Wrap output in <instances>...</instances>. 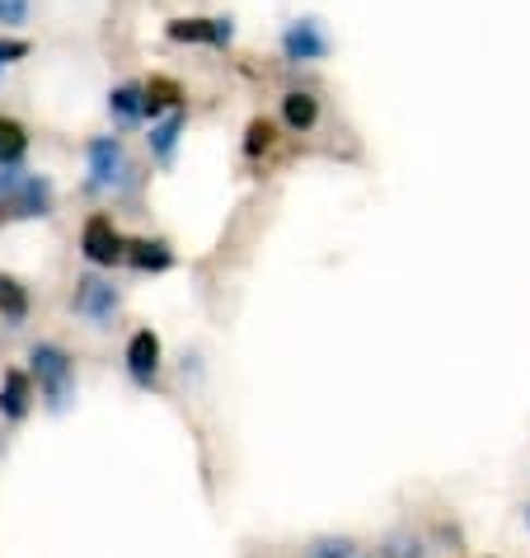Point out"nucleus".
<instances>
[{
    "label": "nucleus",
    "mask_w": 530,
    "mask_h": 558,
    "mask_svg": "<svg viewBox=\"0 0 530 558\" xmlns=\"http://www.w3.org/2000/svg\"><path fill=\"white\" fill-rule=\"evenodd\" d=\"M521 517H526V531H530V507H526V511H521Z\"/></svg>",
    "instance_id": "nucleus-22"
},
{
    "label": "nucleus",
    "mask_w": 530,
    "mask_h": 558,
    "mask_svg": "<svg viewBox=\"0 0 530 558\" xmlns=\"http://www.w3.org/2000/svg\"><path fill=\"white\" fill-rule=\"evenodd\" d=\"M57 211V183L38 169L10 165L0 169V226L14 221H48Z\"/></svg>",
    "instance_id": "nucleus-2"
},
{
    "label": "nucleus",
    "mask_w": 530,
    "mask_h": 558,
    "mask_svg": "<svg viewBox=\"0 0 530 558\" xmlns=\"http://www.w3.org/2000/svg\"><path fill=\"white\" fill-rule=\"evenodd\" d=\"M169 43H183V48H230L236 43V20L230 14H179V20L165 24Z\"/></svg>",
    "instance_id": "nucleus-6"
},
{
    "label": "nucleus",
    "mask_w": 530,
    "mask_h": 558,
    "mask_svg": "<svg viewBox=\"0 0 530 558\" xmlns=\"http://www.w3.org/2000/svg\"><path fill=\"white\" fill-rule=\"evenodd\" d=\"M71 310H75V315H81L85 324H95V329H108V324L118 319V310H122V291H118L113 277L85 272V277H75Z\"/></svg>",
    "instance_id": "nucleus-4"
},
{
    "label": "nucleus",
    "mask_w": 530,
    "mask_h": 558,
    "mask_svg": "<svg viewBox=\"0 0 530 558\" xmlns=\"http://www.w3.org/2000/svg\"><path fill=\"white\" fill-rule=\"evenodd\" d=\"M142 99H146V118H165L189 104V89L174 75H150V81H142Z\"/></svg>",
    "instance_id": "nucleus-13"
},
{
    "label": "nucleus",
    "mask_w": 530,
    "mask_h": 558,
    "mask_svg": "<svg viewBox=\"0 0 530 558\" xmlns=\"http://www.w3.org/2000/svg\"><path fill=\"white\" fill-rule=\"evenodd\" d=\"M38 404V390H34V376L20 366H10L0 376V423H24Z\"/></svg>",
    "instance_id": "nucleus-9"
},
{
    "label": "nucleus",
    "mask_w": 530,
    "mask_h": 558,
    "mask_svg": "<svg viewBox=\"0 0 530 558\" xmlns=\"http://www.w3.org/2000/svg\"><path fill=\"white\" fill-rule=\"evenodd\" d=\"M122 250H128V235H122L118 221L108 211H95L81 226V254H85L89 268H118Z\"/></svg>",
    "instance_id": "nucleus-7"
},
{
    "label": "nucleus",
    "mask_w": 530,
    "mask_h": 558,
    "mask_svg": "<svg viewBox=\"0 0 530 558\" xmlns=\"http://www.w3.org/2000/svg\"><path fill=\"white\" fill-rule=\"evenodd\" d=\"M28 10H34V5H28V0H0V28H5V34H10V28L28 24Z\"/></svg>",
    "instance_id": "nucleus-20"
},
{
    "label": "nucleus",
    "mask_w": 530,
    "mask_h": 558,
    "mask_svg": "<svg viewBox=\"0 0 530 558\" xmlns=\"http://www.w3.org/2000/svg\"><path fill=\"white\" fill-rule=\"evenodd\" d=\"M142 165L132 160V150L122 136H89L85 142V193L108 197V203H132L142 193Z\"/></svg>",
    "instance_id": "nucleus-1"
},
{
    "label": "nucleus",
    "mask_w": 530,
    "mask_h": 558,
    "mask_svg": "<svg viewBox=\"0 0 530 558\" xmlns=\"http://www.w3.org/2000/svg\"><path fill=\"white\" fill-rule=\"evenodd\" d=\"M122 263H128L132 272H169L179 258H174V250H169V240L136 235V240H128V250H122Z\"/></svg>",
    "instance_id": "nucleus-12"
},
{
    "label": "nucleus",
    "mask_w": 530,
    "mask_h": 558,
    "mask_svg": "<svg viewBox=\"0 0 530 558\" xmlns=\"http://www.w3.org/2000/svg\"><path fill=\"white\" fill-rule=\"evenodd\" d=\"M277 108H282V128L291 132V136H310L320 128V118H324V104H320V95L315 89H282V99H277Z\"/></svg>",
    "instance_id": "nucleus-10"
},
{
    "label": "nucleus",
    "mask_w": 530,
    "mask_h": 558,
    "mask_svg": "<svg viewBox=\"0 0 530 558\" xmlns=\"http://www.w3.org/2000/svg\"><path fill=\"white\" fill-rule=\"evenodd\" d=\"M277 48H282L287 66H320V61L334 52V38L315 14H301V20H291L282 28V43H277Z\"/></svg>",
    "instance_id": "nucleus-5"
},
{
    "label": "nucleus",
    "mask_w": 530,
    "mask_h": 558,
    "mask_svg": "<svg viewBox=\"0 0 530 558\" xmlns=\"http://www.w3.org/2000/svg\"><path fill=\"white\" fill-rule=\"evenodd\" d=\"M108 118H113L118 128H136V122H146L142 81H122V85L108 89Z\"/></svg>",
    "instance_id": "nucleus-14"
},
{
    "label": "nucleus",
    "mask_w": 530,
    "mask_h": 558,
    "mask_svg": "<svg viewBox=\"0 0 530 558\" xmlns=\"http://www.w3.org/2000/svg\"><path fill=\"white\" fill-rule=\"evenodd\" d=\"M122 362H128V376L136 390H150L155 380H160V366H165V343L155 329H136L128 338V348H122Z\"/></svg>",
    "instance_id": "nucleus-8"
},
{
    "label": "nucleus",
    "mask_w": 530,
    "mask_h": 558,
    "mask_svg": "<svg viewBox=\"0 0 530 558\" xmlns=\"http://www.w3.org/2000/svg\"><path fill=\"white\" fill-rule=\"evenodd\" d=\"M28 315H34L28 287L20 282V277L0 272V324H5V329H20V324H28Z\"/></svg>",
    "instance_id": "nucleus-15"
},
{
    "label": "nucleus",
    "mask_w": 530,
    "mask_h": 558,
    "mask_svg": "<svg viewBox=\"0 0 530 558\" xmlns=\"http://www.w3.org/2000/svg\"><path fill=\"white\" fill-rule=\"evenodd\" d=\"M28 52H34V43H28V38L0 34V75H5L10 66H20V61H28Z\"/></svg>",
    "instance_id": "nucleus-19"
},
{
    "label": "nucleus",
    "mask_w": 530,
    "mask_h": 558,
    "mask_svg": "<svg viewBox=\"0 0 530 558\" xmlns=\"http://www.w3.org/2000/svg\"><path fill=\"white\" fill-rule=\"evenodd\" d=\"M277 146H282V128H277L273 118H249V128H244V155L249 160H268Z\"/></svg>",
    "instance_id": "nucleus-16"
},
{
    "label": "nucleus",
    "mask_w": 530,
    "mask_h": 558,
    "mask_svg": "<svg viewBox=\"0 0 530 558\" xmlns=\"http://www.w3.org/2000/svg\"><path fill=\"white\" fill-rule=\"evenodd\" d=\"M352 558H385V554H352Z\"/></svg>",
    "instance_id": "nucleus-21"
},
{
    "label": "nucleus",
    "mask_w": 530,
    "mask_h": 558,
    "mask_svg": "<svg viewBox=\"0 0 530 558\" xmlns=\"http://www.w3.org/2000/svg\"><path fill=\"white\" fill-rule=\"evenodd\" d=\"M24 155H28V128L20 118L0 113V169L24 165Z\"/></svg>",
    "instance_id": "nucleus-17"
},
{
    "label": "nucleus",
    "mask_w": 530,
    "mask_h": 558,
    "mask_svg": "<svg viewBox=\"0 0 530 558\" xmlns=\"http://www.w3.org/2000/svg\"><path fill=\"white\" fill-rule=\"evenodd\" d=\"M183 132H189V113H183V108H174V113H165V118H150V132H146L150 160L155 165H174Z\"/></svg>",
    "instance_id": "nucleus-11"
},
{
    "label": "nucleus",
    "mask_w": 530,
    "mask_h": 558,
    "mask_svg": "<svg viewBox=\"0 0 530 558\" xmlns=\"http://www.w3.org/2000/svg\"><path fill=\"white\" fill-rule=\"evenodd\" d=\"M352 554H362V549H357V539H348V535L315 539V545L305 549V558H352Z\"/></svg>",
    "instance_id": "nucleus-18"
},
{
    "label": "nucleus",
    "mask_w": 530,
    "mask_h": 558,
    "mask_svg": "<svg viewBox=\"0 0 530 558\" xmlns=\"http://www.w3.org/2000/svg\"><path fill=\"white\" fill-rule=\"evenodd\" d=\"M28 376H34V390L43 399L48 413H67L75 399V356L52 343V338H38L28 348Z\"/></svg>",
    "instance_id": "nucleus-3"
}]
</instances>
